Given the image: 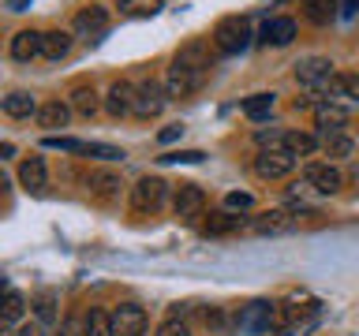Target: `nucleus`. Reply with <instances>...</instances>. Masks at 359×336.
<instances>
[{
	"label": "nucleus",
	"mask_w": 359,
	"mask_h": 336,
	"mask_svg": "<svg viewBox=\"0 0 359 336\" xmlns=\"http://www.w3.org/2000/svg\"><path fill=\"white\" fill-rule=\"evenodd\" d=\"M322 307L314 299H303V295H292L288 302L277 307V329H288V332H307L314 321H318Z\"/></svg>",
	"instance_id": "obj_1"
},
{
	"label": "nucleus",
	"mask_w": 359,
	"mask_h": 336,
	"mask_svg": "<svg viewBox=\"0 0 359 336\" xmlns=\"http://www.w3.org/2000/svg\"><path fill=\"white\" fill-rule=\"evenodd\" d=\"M213 45H217V52H224V56L243 52L247 45H251V22L243 15H224L217 27H213Z\"/></svg>",
	"instance_id": "obj_2"
},
{
	"label": "nucleus",
	"mask_w": 359,
	"mask_h": 336,
	"mask_svg": "<svg viewBox=\"0 0 359 336\" xmlns=\"http://www.w3.org/2000/svg\"><path fill=\"white\" fill-rule=\"evenodd\" d=\"M165 198H168V183L161 176H142L139 183L131 187V209L142 213V217H150V213L161 209Z\"/></svg>",
	"instance_id": "obj_3"
},
{
	"label": "nucleus",
	"mask_w": 359,
	"mask_h": 336,
	"mask_svg": "<svg viewBox=\"0 0 359 336\" xmlns=\"http://www.w3.org/2000/svg\"><path fill=\"white\" fill-rule=\"evenodd\" d=\"M236 329L240 332H269V329H277V302H269V299H255V302H247L243 314L236 318Z\"/></svg>",
	"instance_id": "obj_4"
},
{
	"label": "nucleus",
	"mask_w": 359,
	"mask_h": 336,
	"mask_svg": "<svg viewBox=\"0 0 359 336\" xmlns=\"http://www.w3.org/2000/svg\"><path fill=\"white\" fill-rule=\"evenodd\" d=\"M172 209H176V217L187 220V224L198 220L202 209H206V190H202L198 183H180L176 195H172Z\"/></svg>",
	"instance_id": "obj_5"
},
{
	"label": "nucleus",
	"mask_w": 359,
	"mask_h": 336,
	"mask_svg": "<svg viewBox=\"0 0 359 336\" xmlns=\"http://www.w3.org/2000/svg\"><path fill=\"white\" fill-rule=\"evenodd\" d=\"M255 172L262 179H285V176L296 172V157L288 150H262L255 157Z\"/></svg>",
	"instance_id": "obj_6"
},
{
	"label": "nucleus",
	"mask_w": 359,
	"mask_h": 336,
	"mask_svg": "<svg viewBox=\"0 0 359 336\" xmlns=\"http://www.w3.org/2000/svg\"><path fill=\"white\" fill-rule=\"evenodd\" d=\"M146 325H150V318L135 302H123V307L112 310V329H116V336H142Z\"/></svg>",
	"instance_id": "obj_7"
},
{
	"label": "nucleus",
	"mask_w": 359,
	"mask_h": 336,
	"mask_svg": "<svg viewBox=\"0 0 359 336\" xmlns=\"http://www.w3.org/2000/svg\"><path fill=\"white\" fill-rule=\"evenodd\" d=\"M165 101H168V90L161 83H142L139 86V97H135V116H142V120H150V116H161V108H165Z\"/></svg>",
	"instance_id": "obj_8"
},
{
	"label": "nucleus",
	"mask_w": 359,
	"mask_h": 336,
	"mask_svg": "<svg viewBox=\"0 0 359 336\" xmlns=\"http://www.w3.org/2000/svg\"><path fill=\"white\" fill-rule=\"evenodd\" d=\"M303 179H307L311 190H318V195H337V190L344 187V176L337 164H307Z\"/></svg>",
	"instance_id": "obj_9"
},
{
	"label": "nucleus",
	"mask_w": 359,
	"mask_h": 336,
	"mask_svg": "<svg viewBox=\"0 0 359 336\" xmlns=\"http://www.w3.org/2000/svg\"><path fill=\"white\" fill-rule=\"evenodd\" d=\"M296 217H292L288 209H269V213H258V217L251 220V232L258 235H288V232H296Z\"/></svg>",
	"instance_id": "obj_10"
},
{
	"label": "nucleus",
	"mask_w": 359,
	"mask_h": 336,
	"mask_svg": "<svg viewBox=\"0 0 359 336\" xmlns=\"http://www.w3.org/2000/svg\"><path fill=\"white\" fill-rule=\"evenodd\" d=\"M202 83H206V71H191V67L172 64V67H168L165 90H168V97H187V94H195Z\"/></svg>",
	"instance_id": "obj_11"
},
{
	"label": "nucleus",
	"mask_w": 359,
	"mask_h": 336,
	"mask_svg": "<svg viewBox=\"0 0 359 336\" xmlns=\"http://www.w3.org/2000/svg\"><path fill=\"white\" fill-rule=\"evenodd\" d=\"M318 142L325 157H333V161H344V157L355 153V142L352 134H344V127H318Z\"/></svg>",
	"instance_id": "obj_12"
},
{
	"label": "nucleus",
	"mask_w": 359,
	"mask_h": 336,
	"mask_svg": "<svg viewBox=\"0 0 359 336\" xmlns=\"http://www.w3.org/2000/svg\"><path fill=\"white\" fill-rule=\"evenodd\" d=\"M135 97H139V86H131L128 78H120V83L109 86L105 108L112 112V116H128V112H135Z\"/></svg>",
	"instance_id": "obj_13"
},
{
	"label": "nucleus",
	"mask_w": 359,
	"mask_h": 336,
	"mask_svg": "<svg viewBox=\"0 0 359 336\" xmlns=\"http://www.w3.org/2000/svg\"><path fill=\"white\" fill-rule=\"evenodd\" d=\"M120 187H123V179L112 172V168H94V172L86 176V190H90L94 198H101V202L116 198V195H120Z\"/></svg>",
	"instance_id": "obj_14"
},
{
	"label": "nucleus",
	"mask_w": 359,
	"mask_h": 336,
	"mask_svg": "<svg viewBox=\"0 0 359 336\" xmlns=\"http://www.w3.org/2000/svg\"><path fill=\"white\" fill-rule=\"evenodd\" d=\"M41 41H45V34H38V30H19L15 38H11V45H8L11 60L30 64L34 56H41Z\"/></svg>",
	"instance_id": "obj_15"
},
{
	"label": "nucleus",
	"mask_w": 359,
	"mask_h": 336,
	"mask_svg": "<svg viewBox=\"0 0 359 336\" xmlns=\"http://www.w3.org/2000/svg\"><path fill=\"white\" fill-rule=\"evenodd\" d=\"M75 30L83 34V38H101V34L109 30V11L101 4H90L75 15Z\"/></svg>",
	"instance_id": "obj_16"
},
{
	"label": "nucleus",
	"mask_w": 359,
	"mask_h": 336,
	"mask_svg": "<svg viewBox=\"0 0 359 336\" xmlns=\"http://www.w3.org/2000/svg\"><path fill=\"white\" fill-rule=\"evenodd\" d=\"M72 105H67V101H45V105L38 108V116H34V120H38V127H45V131H56V127H67V120H72Z\"/></svg>",
	"instance_id": "obj_17"
},
{
	"label": "nucleus",
	"mask_w": 359,
	"mask_h": 336,
	"mask_svg": "<svg viewBox=\"0 0 359 336\" xmlns=\"http://www.w3.org/2000/svg\"><path fill=\"white\" fill-rule=\"evenodd\" d=\"M243 228H251V220L236 217V213H210L206 224H202V232H206V235H236Z\"/></svg>",
	"instance_id": "obj_18"
},
{
	"label": "nucleus",
	"mask_w": 359,
	"mask_h": 336,
	"mask_svg": "<svg viewBox=\"0 0 359 336\" xmlns=\"http://www.w3.org/2000/svg\"><path fill=\"white\" fill-rule=\"evenodd\" d=\"M38 101H34L30 90H11V94L4 97V116L11 120H27V116H38Z\"/></svg>",
	"instance_id": "obj_19"
},
{
	"label": "nucleus",
	"mask_w": 359,
	"mask_h": 336,
	"mask_svg": "<svg viewBox=\"0 0 359 336\" xmlns=\"http://www.w3.org/2000/svg\"><path fill=\"white\" fill-rule=\"evenodd\" d=\"M180 67H191V71H206L210 75V52H206V41H187L184 49L176 52V60Z\"/></svg>",
	"instance_id": "obj_20"
},
{
	"label": "nucleus",
	"mask_w": 359,
	"mask_h": 336,
	"mask_svg": "<svg viewBox=\"0 0 359 336\" xmlns=\"http://www.w3.org/2000/svg\"><path fill=\"white\" fill-rule=\"evenodd\" d=\"M19 183L27 190H41L49 183V168H45V157H27V161L19 164Z\"/></svg>",
	"instance_id": "obj_21"
},
{
	"label": "nucleus",
	"mask_w": 359,
	"mask_h": 336,
	"mask_svg": "<svg viewBox=\"0 0 359 336\" xmlns=\"http://www.w3.org/2000/svg\"><path fill=\"white\" fill-rule=\"evenodd\" d=\"M22 310H27V295L15 288H8L4 291V310H0V321H4V332L11 329H19V318H22Z\"/></svg>",
	"instance_id": "obj_22"
},
{
	"label": "nucleus",
	"mask_w": 359,
	"mask_h": 336,
	"mask_svg": "<svg viewBox=\"0 0 359 336\" xmlns=\"http://www.w3.org/2000/svg\"><path fill=\"white\" fill-rule=\"evenodd\" d=\"M318 134H307V131H285V146H280V150H288L292 157H311L314 150H318Z\"/></svg>",
	"instance_id": "obj_23"
},
{
	"label": "nucleus",
	"mask_w": 359,
	"mask_h": 336,
	"mask_svg": "<svg viewBox=\"0 0 359 336\" xmlns=\"http://www.w3.org/2000/svg\"><path fill=\"white\" fill-rule=\"evenodd\" d=\"M292 38H296V22L292 19H269L266 27H262V41L266 45H292Z\"/></svg>",
	"instance_id": "obj_24"
},
{
	"label": "nucleus",
	"mask_w": 359,
	"mask_h": 336,
	"mask_svg": "<svg viewBox=\"0 0 359 336\" xmlns=\"http://www.w3.org/2000/svg\"><path fill=\"white\" fill-rule=\"evenodd\" d=\"M72 52V34L67 30H49L41 41V56L45 60H64V56Z\"/></svg>",
	"instance_id": "obj_25"
},
{
	"label": "nucleus",
	"mask_w": 359,
	"mask_h": 336,
	"mask_svg": "<svg viewBox=\"0 0 359 336\" xmlns=\"http://www.w3.org/2000/svg\"><path fill=\"white\" fill-rule=\"evenodd\" d=\"M273 105H277V94H251V97H243V116L247 120H269Z\"/></svg>",
	"instance_id": "obj_26"
},
{
	"label": "nucleus",
	"mask_w": 359,
	"mask_h": 336,
	"mask_svg": "<svg viewBox=\"0 0 359 336\" xmlns=\"http://www.w3.org/2000/svg\"><path fill=\"white\" fill-rule=\"evenodd\" d=\"M83 336H116V329H112V314L90 310L86 321H83Z\"/></svg>",
	"instance_id": "obj_27"
},
{
	"label": "nucleus",
	"mask_w": 359,
	"mask_h": 336,
	"mask_svg": "<svg viewBox=\"0 0 359 336\" xmlns=\"http://www.w3.org/2000/svg\"><path fill=\"white\" fill-rule=\"evenodd\" d=\"M314 120H318V127H341L348 120V108L337 105V101H322V105L314 108Z\"/></svg>",
	"instance_id": "obj_28"
},
{
	"label": "nucleus",
	"mask_w": 359,
	"mask_h": 336,
	"mask_svg": "<svg viewBox=\"0 0 359 336\" xmlns=\"http://www.w3.org/2000/svg\"><path fill=\"white\" fill-rule=\"evenodd\" d=\"M333 97H337V101H359V75H355V71H337V78H333Z\"/></svg>",
	"instance_id": "obj_29"
},
{
	"label": "nucleus",
	"mask_w": 359,
	"mask_h": 336,
	"mask_svg": "<svg viewBox=\"0 0 359 336\" xmlns=\"http://www.w3.org/2000/svg\"><path fill=\"white\" fill-rule=\"evenodd\" d=\"M303 8H307V19L314 27H325L337 15V0H303Z\"/></svg>",
	"instance_id": "obj_30"
},
{
	"label": "nucleus",
	"mask_w": 359,
	"mask_h": 336,
	"mask_svg": "<svg viewBox=\"0 0 359 336\" xmlns=\"http://www.w3.org/2000/svg\"><path fill=\"white\" fill-rule=\"evenodd\" d=\"M67 105H72V108L79 112V116H86V120H90V116L97 112V94H94V86H79Z\"/></svg>",
	"instance_id": "obj_31"
},
{
	"label": "nucleus",
	"mask_w": 359,
	"mask_h": 336,
	"mask_svg": "<svg viewBox=\"0 0 359 336\" xmlns=\"http://www.w3.org/2000/svg\"><path fill=\"white\" fill-rule=\"evenodd\" d=\"M120 11L128 19H150L161 11V0H120Z\"/></svg>",
	"instance_id": "obj_32"
},
{
	"label": "nucleus",
	"mask_w": 359,
	"mask_h": 336,
	"mask_svg": "<svg viewBox=\"0 0 359 336\" xmlns=\"http://www.w3.org/2000/svg\"><path fill=\"white\" fill-rule=\"evenodd\" d=\"M34 310H38V321L41 325H53L56 321V291H38V295H34Z\"/></svg>",
	"instance_id": "obj_33"
},
{
	"label": "nucleus",
	"mask_w": 359,
	"mask_h": 336,
	"mask_svg": "<svg viewBox=\"0 0 359 336\" xmlns=\"http://www.w3.org/2000/svg\"><path fill=\"white\" fill-rule=\"evenodd\" d=\"M45 146L49 150H64V153H86L83 139H64V134H45Z\"/></svg>",
	"instance_id": "obj_34"
},
{
	"label": "nucleus",
	"mask_w": 359,
	"mask_h": 336,
	"mask_svg": "<svg viewBox=\"0 0 359 336\" xmlns=\"http://www.w3.org/2000/svg\"><path fill=\"white\" fill-rule=\"evenodd\" d=\"M86 157H97V161H123V150L120 146H109V142H86Z\"/></svg>",
	"instance_id": "obj_35"
},
{
	"label": "nucleus",
	"mask_w": 359,
	"mask_h": 336,
	"mask_svg": "<svg viewBox=\"0 0 359 336\" xmlns=\"http://www.w3.org/2000/svg\"><path fill=\"white\" fill-rule=\"evenodd\" d=\"M202 157H206L202 150H176V153H165L161 161H165V164H198Z\"/></svg>",
	"instance_id": "obj_36"
},
{
	"label": "nucleus",
	"mask_w": 359,
	"mask_h": 336,
	"mask_svg": "<svg viewBox=\"0 0 359 336\" xmlns=\"http://www.w3.org/2000/svg\"><path fill=\"white\" fill-rule=\"evenodd\" d=\"M255 206V198L247 195V190H229V195H224V209H251Z\"/></svg>",
	"instance_id": "obj_37"
},
{
	"label": "nucleus",
	"mask_w": 359,
	"mask_h": 336,
	"mask_svg": "<svg viewBox=\"0 0 359 336\" xmlns=\"http://www.w3.org/2000/svg\"><path fill=\"white\" fill-rule=\"evenodd\" d=\"M157 336H191V329H187V321H180V318H168L161 329H157Z\"/></svg>",
	"instance_id": "obj_38"
},
{
	"label": "nucleus",
	"mask_w": 359,
	"mask_h": 336,
	"mask_svg": "<svg viewBox=\"0 0 359 336\" xmlns=\"http://www.w3.org/2000/svg\"><path fill=\"white\" fill-rule=\"evenodd\" d=\"M8 336H45V325L41 321H22L19 329H11Z\"/></svg>",
	"instance_id": "obj_39"
},
{
	"label": "nucleus",
	"mask_w": 359,
	"mask_h": 336,
	"mask_svg": "<svg viewBox=\"0 0 359 336\" xmlns=\"http://www.w3.org/2000/svg\"><path fill=\"white\" fill-rule=\"evenodd\" d=\"M180 134H184V123H168V127H161V131H157V142H161V146H168V142H176Z\"/></svg>",
	"instance_id": "obj_40"
},
{
	"label": "nucleus",
	"mask_w": 359,
	"mask_h": 336,
	"mask_svg": "<svg viewBox=\"0 0 359 336\" xmlns=\"http://www.w3.org/2000/svg\"><path fill=\"white\" fill-rule=\"evenodd\" d=\"M4 4H8V11H27L30 0H4Z\"/></svg>",
	"instance_id": "obj_41"
},
{
	"label": "nucleus",
	"mask_w": 359,
	"mask_h": 336,
	"mask_svg": "<svg viewBox=\"0 0 359 336\" xmlns=\"http://www.w3.org/2000/svg\"><path fill=\"white\" fill-rule=\"evenodd\" d=\"M60 336H79V325H75V321H64V329H60Z\"/></svg>",
	"instance_id": "obj_42"
},
{
	"label": "nucleus",
	"mask_w": 359,
	"mask_h": 336,
	"mask_svg": "<svg viewBox=\"0 0 359 336\" xmlns=\"http://www.w3.org/2000/svg\"><path fill=\"white\" fill-rule=\"evenodd\" d=\"M0 157H4V161H8V157H15V146L4 142V146H0Z\"/></svg>",
	"instance_id": "obj_43"
},
{
	"label": "nucleus",
	"mask_w": 359,
	"mask_h": 336,
	"mask_svg": "<svg viewBox=\"0 0 359 336\" xmlns=\"http://www.w3.org/2000/svg\"><path fill=\"white\" fill-rule=\"evenodd\" d=\"M280 336H307V332H288V329H280Z\"/></svg>",
	"instance_id": "obj_44"
}]
</instances>
